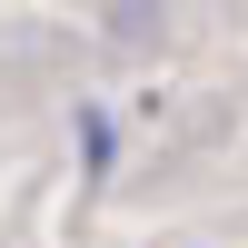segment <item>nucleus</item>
Here are the masks:
<instances>
[]
</instances>
